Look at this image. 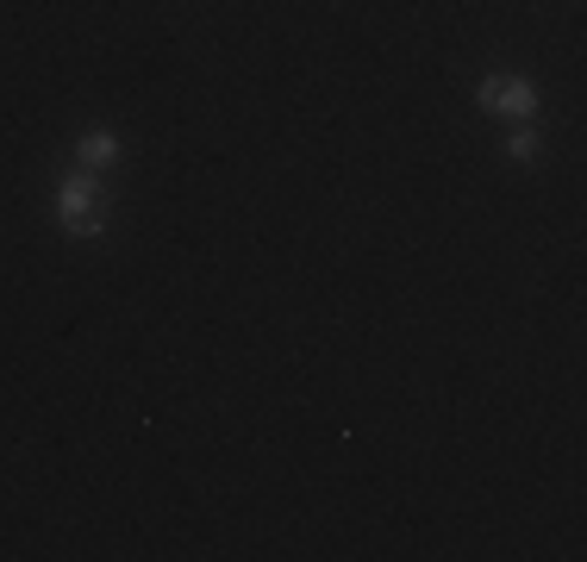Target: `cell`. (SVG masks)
<instances>
[{
    "label": "cell",
    "instance_id": "7a4b0ae2",
    "mask_svg": "<svg viewBox=\"0 0 587 562\" xmlns=\"http://www.w3.org/2000/svg\"><path fill=\"white\" fill-rule=\"evenodd\" d=\"M475 101H482L487 113H512V119H532V113H537L532 81H519V76H487Z\"/></svg>",
    "mask_w": 587,
    "mask_h": 562
},
{
    "label": "cell",
    "instance_id": "277c9868",
    "mask_svg": "<svg viewBox=\"0 0 587 562\" xmlns=\"http://www.w3.org/2000/svg\"><path fill=\"white\" fill-rule=\"evenodd\" d=\"M507 156H512V163H532V156H537V131H532V126H525V131H512Z\"/></svg>",
    "mask_w": 587,
    "mask_h": 562
},
{
    "label": "cell",
    "instance_id": "3957f363",
    "mask_svg": "<svg viewBox=\"0 0 587 562\" xmlns=\"http://www.w3.org/2000/svg\"><path fill=\"white\" fill-rule=\"evenodd\" d=\"M76 151H81V163H88V169H106V163H113V156H119V144H113V138H106V131H88V138H81Z\"/></svg>",
    "mask_w": 587,
    "mask_h": 562
},
{
    "label": "cell",
    "instance_id": "6da1fadb",
    "mask_svg": "<svg viewBox=\"0 0 587 562\" xmlns=\"http://www.w3.org/2000/svg\"><path fill=\"white\" fill-rule=\"evenodd\" d=\"M56 213H63V226L76 231V238H101L106 231V194L94 176H69L63 181V201H56Z\"/></svg>",
    "mask_w": 587,
    "mask_h": 562
}]
</instances>
